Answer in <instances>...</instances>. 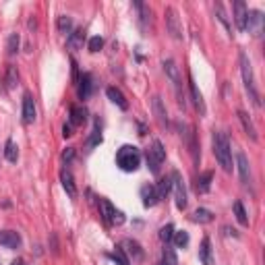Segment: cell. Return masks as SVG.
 <instances>
[{"mask_svg": "<svg viewBox=\"0 0 265 265\" xmlns=\"http://www.w3.org/2000/svg\"><path fill=\"white\" fill-rule=\"evenodd\" d=\"M213 153H215L217 164L222 166V170L232 172V147H230L228 135L222 132V130L213 132Z\"/></svg>", "mask_w": 265, "mask_h": 265, "instance_id": "cell-1", "label": "cell"}, {"mask_svg": "<svg viewBox=\"0 0 265 265\" xmlns=\"http://www.w3.org/2000/svg\"><path fill=\"white\" fill-rule=\"evenodd\" d=\"M240 73H242V81H245V90L249 94V100L253 102V106H261V94L257 90V83H255V75H253V66H251V60L245 52H240Z\"/></svg>", "mask_w": 265, "mask_h": 265, "instance_id": "cell-2", "label": "cell"}, {"mask_svg": "<svg viewBox=\"0 0 265 265\" xmlns=\"http://www.w3.org/2000/svg\"><path fill=\"white\" fill-rule=\"evenodd\" d=\"M116 164L124 172H135L141 166V151L135 145H122L116 151Z\"/></svg>", "mask_w": 265, "mask_h": 265, "instance_id": "cell-3", "label": "cell"}, {"mask_svg": "<svg viewBox=\"0 0 265 265\" xmlns=\"http://www.w3.org/2000/svg\"><path fill=\"white\" fill-rule=\"evenodd\" d=\"M164 73L166 77L170 79L172 87H174V94H176V100H179V104L185 108V94H183V77H181V69L179 64H176L174 58H168L164 60Z\"/></svg>", "mask_w": 265, "mask_h": 265, "instance_id": "cell-4", "label": "cell"}, {"mask_svg": "<svg viewBox=\"0 0 265 265\" xmlns=\"http://www.w3.org/2000/svg\"><path fill=\"white\" fill-rule=\"evenodd\" d=\"M145 160H147V168H149L153 174L160 172V166H162L164 160H166V149H164V145H162L160 139H153L151 147L145 151Z\"/></svg>", "mask_w": 265, "mask_h": 265, "instance_id": "cell-5", "label": "cell"}, {"mask_svg": "<svg viewBox=\"0 0 265 265\" xmlns=\"http://www.w3.org/2000/svg\"><path fill=\"white\" fill-rule=\"evenodd\" d=\"M100 211H102V217L110 226H120L124 222V213L120 209H116L108 199H100Z\"/></svg>", "mask_w": 265, "mask_h": 265, "instance_id": "cell-6", "label": "cell"}, {"mask_svg": "<svg viewBox=\"0 0 265 265\" xmlns=\"http://www.w3.org/2000/svg\"><path fill=\"white\" fill-rule=\"evenodd\" d=\"M166 15V25H168V33L174 37V39H183V23H181V17H179V11L174 7H166L164 11Z\"/></svg>", "mask_w": 265, "mask_h": 265, "instance_id": "cell-7", "label": "cell"}, {"mask_svg": "<svg viewBox=\"0 0 265 265\" xmlns=\"http://www.w3.org/2000/svg\"><path fill=\"white\" fill-rule=\"evenodd\" d=\"M172 189H174V201H176V207L179 209H185L187 207V187H185V181L179 172H172Z\"/></svg>", "mask_w": 265, "mask_h": 265, "instance_id": "cell-8", "label": "cell"}, {"mask_svg": "<svg viewBox=\"0 0 265 265\" xmlns=\"http://www.w3.org/2000/svg\"><path fill=\"white\" fill-rule=\"evenodd\" d=\"M263 27H265V17H263V13L257 11V9L249 11V13H247V27H245V29H249V33H253L255 37H261V35H263Z\"/></svg>", "mask_w": 265, "mask_h": 265, "instance_id": "cell-9", "label": "cell"}, {"mask_svg": "<svg viewBox=\"0 0 265 265\" xmlns=\"http://www.w3.org/2000/svg\"><path fill=\"white\" fill-rule=\"evenodd\" d=\"M247 13H249V9L242 0H236L232 5V17H234V23L240 31H245V27H247Z\"/></svg>", "mask_w": 265, "mask_h": 265, "instance_id": "cell-10", "label": "cell"}, {"mask_svg": "<svg viewBox=\"0 0 265 265\" xmlns=\"http://www.w3.org/2000/svg\"><path fill=\"white\" fill-rule=\"evenodd\" d=\"M0 245L7 249H19L23 245V238L17 230H0Z\"/></svg>", "mask_w": 265, "mask_h": 265, "instance_id": "cell-11", "label": "cell"}, {"mask_svg": "<svg viewBox=\"0 0 265 265\" xmlns=\"http://www.w3.org/2000/svg\"><path fill=\"white\" fill-rule=\"evenodd\" d=\"M236 166H238V174H240L242 185H249L251 183V164H249L247 156L242 151L236 153Z\"/></svg>", "mask_w": 265, "mask_h": 265, "instance_id": "cell-12", "label": "cell"}, {"mask_svg": "<svg viewBox=\"0 0 265 265\" xmlns=\"http://www.w3.org/2000/svg\"><path fill=\"white\" fill-rule=\"evenodd\" d=\"M120 249L126 253V257H132V261L143 259V249H141V245H139L137 240L124 238V240H122V245H120Z\"/></svg>", "mask_w": 265, "mask_h": 265, "instance_id": "cell-13", "label": "cell"}, {"mask_svg": "<svg viewBox=\"0 0 265 265\" xmlns=\"http://www.w3.org/2000/svg\"><path fill=\"white\" fill-rule=\"evenodd\" d=\"M94 94V75L92 73H83L79 77V98L87 100Z\"/></svg>", "mask_w": 265, "mask_h": 265, "instance_id": "cell-14", "label": "cell"}, {"mask_svg": "<svg viewBox=\"0 0 265 265\" xmlns=\"http://www.w3.org/2000/svg\"><path fill=\"white\" fill-rule=\"evenodd\" d=\"M60 183H62V189L66 191V195L69 197H77V187H75V179H73V174L69 168H62L60 170Z\"/></svg>", "mask_w": 265, "mask_h": 265, "instance_id": "cell-15", "label": "cell"}, {"mask_svg": "<svg viewBox=\"0 0 265 265\" xmlns=\"http://www.w3.org/2000/svg\"><path fill=\"white\" fill-rule=\"evenodd\" d=\"M37 116V110H35V102L31 98V94H25L23 96V122L25 124H31Z\"/></svg>", "mask_w": 265, "mask_h": 265, "instance_id": "cell-16", "label": "cell"}, {"mask_svg": "<svg viewBox=\"0 0 265 265\" xmlns=\"http://www.w3.org/2000/svg\"><path fill=\"white\" fill-rule=\"evenodd\" d=\"M189 92H191L193 104H195V108L199 110V114H205V102H203V96H201V92L197 90V83H195L193 75H189Z\"/></svg>", "mask_w": 265, "mask_h": 265, "instance_id": "cell-17", "label": "cell"}, {"mask_svg": "<svg viewBox=\"0 0 265 265\" xmlns=\"http://www.w3.org/2000/svg\"><path fill=\"white\" fill-rule=\"evenodd\" d=\"M141 199H143V205L145 207H153L160 201V195L156 191V185H145L141 189Z\"/></svg>", "mask_w": 265, "mask_h": 265, "instance_id": "cell-18", "label": "cell"}, {"mask_svg": "<svg viewBox=\"0 0 265 265\" xmlns=\"http://www.w3.org/2000/svg\"><path fill=\"white\" fill-rule=\"evenodd\" d=\"M236 116H238V120H240V124H242V128H245V132L253 139V141H257V128H255V124H253V120L249 118V114L245 112V110H238L236 112Z\"/></svg>", "mask_w": 265, "mask_h": 265, "instance_id": "cell-19", "label": "cell"}, {"mask_svg": "<svg viewBox=\"0 0 265 265\" xmlns=\"http://www.w3.org/2000/svg\"><path fill=\"white\" fill-rule=\"evenodd\" d=\"M3 83H5V90H7V92H11V90H15V87H17V83H19V71H17L15 64H9V66H7Z\"/></svg>", "mask_w": 265, "mask_h": 265, "instance_id": "cell-20", "label": "cell"}, {"mask_svg": "<svg viewBox=\"0 0 265 265\" xmlns=\"http://www.w3.org/2000/svg\"><path fill=\"white\" fill-rule=\"evenodd\" d=\"M183 135H185V139H187L189 151L193 153V160L199 162V145H197V141H195V130H193V126H183Z\"/></svg>", "mask_w": 265, "mask_h": 265, "instance_id": "cell-21", "label": "cell"}, {"mask_svg": "<svg viewBox=\"0 0 265 265\" xmlns=\"http://www.w3.org/2000/svg\"><path fill=\"white\" fill-rule=\"evenodd\" d=\"M199 259L203 265H213V249H211V240L205 236L201 242V249H199Z\"/></svg>", "mask_w": 265, "mask_h": 265, "instance_id": "cell-22", "label": "cell"}, {"mask_svg": "<svg viewBox=\"0 0 265 265\" xmlns=\"http://www.w3.org/2000/svg\"><path fill=\"white\" fill-rule=\"evenodd\" d=\"M211 181H213V172H211V170L199 174V176H197V183H195L197 193H207V191L211 189Z\"/></svg>", "mask_w": 265, "mask_h": 265, "instance_id": "cell-23", "label": "cell"}, {"mask_svg": "<svg viewBox=\"0 0 265 265\" xmlns=\"http://www.w3.org/2000/svg\"><path fill=\"white\" fill-rule=\"evenodd\" d=\"M106 96L112 100L120 110H128V102H126V98L122 96V92L118 90V87H108V90H106Z\"/></svg>", "mask_w": 265, "mask_h": 265, "instance_id": "cell-24", "label": "cell"}, {"mask_svg": "<svg viewBox=\"0 0 265 265\" xmlns=\"http://www.w3.org/2000/svg\"><path fill=\"white\" fill-rule=\"evenodd\" d=\"M153 114H156V118H158V122L162 126H168V114H166V108H164L160 96L153 98Z\"/></svg>", "mask_w": 265, "mask_h": 265, "instance_id": "cell-25", "label": "cell"}, {"mask_svg": "<svg viewBox=\"0 0 265 265\" xmlns=\"http://www.w3.org/2000/svg\"><path fill=\"white\" fill-rule=\"evenodd\" d=\"M83 39H85V31H83L81 27H77V29H73V31L69 33V39H66V43H69L71 50H79V48L83 46Z\"/></svg>", "mask_w": 265, "mask_h": 265, "instance_id": "cell-26", "label": "cell"}, {"mask_svg": "<svg viewBox=\"0 0 265 265\" xmlns=\"http://www.w3.org/2000/svg\"><path fill=\"white\" fill-rule=\"evenodd\" d=\"M87 120V110L83 106H73L71 108V124L73 126H81Z\"/></svg>", "mask_w": 265, "mask_h": 265, "instance_id": "cell-27", "label": "cell"}, {"mask_svg": "<svg viewBox=\"0 0 265 265\" xmlns=\"http://www.w3.org/2000/svg\"><path fill=\"white\" fill-rule=\"evenodd\" d=\"M193 222H197V224H209V222H213V213L209 209H205V207H199L193 213Z\"/></svg>", "mask_w": 265, "mask_h": 265, "instance_id": "cell-28", "label": "cell"}, {"mask_svg": "<svg viewBox=\"0 0 265 265\" xmlns=\"http://www.w3.org/2000/svg\"><path fill=\"white\" fill-rule=\"evenodd\" d=\"M5 158H7L11 164H15V162L19 160V149H17V145H15L13 139H7V143H5Z\"/></svg>", "mask_w": 265, "mask_h": 265, "instance_id": "cell-29", "label": "cell"}, {"mask_svg": "<svg viewBox=\"0 0 265 265\" xmlns=\"http://www.w3.org/2000/svg\"><path fill=\"white\" fill-rule=\"evenodd\" d=\"M156 191H158L160 199H164L172 191V176H164V179H160L158 185H156Z\"/></svg>", "mask_w": 265, "mask_h": 265, "instance_id": "cell-30", "label": "cell"}, {"mask_svg": "<svg viewBox=\"0 0 265 265\" xmlns=\"http://www.w3.org/2000/svg\"><path fill=\"white\" fill-rule=\"evenodd\" d=\"M234 215H236V219H238V224H242V226H249V215H247V209H245V205H242L240 201H234Z\"/></svg>", "mask_w": 265, "mask_h": 265, "instance_id": "cell-31", "label": "cell"}, {"mask_svg": "<svg viewBox=\"0 0 265 265\" xmlns=\"http://www.w3.org/2000/svg\"><path fill=\"white\" fill-rule=\"evenodd\" d=\"M56 27L60 33H71L73 31V19L69 15H60L56 21Z\"/></svg>", "mask_w": 265, "mask_h": 265, "instance_id": "cell-32", "label": "cell"}, {"mask_svg": "<svg viewBox=\"0 0 265 265\" xmlns=\"http://www.w3.org/2000/svg\"><path fill=\"white\" fill-rule=\"evenodd\" d=\"M158 265H179V259H176V253H174V249H172V247H168V245H166L164 255H162V261H160Z\"/></svg>", "mask_w": 265, "mask_h": 265, "instance_id": "cell-33", "label": "cell"}, {"mask_svg": "<svg viewBox=\"0 0 265 265\" xmlns=\"http://www.w3.org/2000/svg\"><path fill=\"white\" fill-rule=\"evenodd\" d=\"M172 240H174V245L179 247V249H185V247L189 245V234H187L185 230H181V232H174Z\"/></svg>", "mask_w": 265, "mask_h": 265, "instance_id": "cell-34", "label": "cell"}, {"mask_svg": "<svg viewBox=\"0 0 265 265\" xmlns=\"http://www.w3.org/2000/svg\"><path fill=\"white\" fill-rule=\"evenodd\" d=\"M19 43H21L19 33H11L9 39H7V52H9V54H15V52L19 50Z\"/></svg>", "mask_w": 265, "mask_h": 265, "instance_id": "cell-35", "label": "cell"}, {"mask_svg": "<svg viewBox=\"0 0 265 265\" xmlns=\"http://www.w3.org/2000/svg\"><path fill=\"white\" fill-rule=\"evenodd\" d=\"M110 257H112V259L116 261V265H130V261H128V257H126V253H124L120 247H116V249H114V253H110Z\"/></svg>", "mask_w": 265, "mask_h": 265, "instance_id": "cell-36", "label": "cell"}, {"mask_svg": "<svg viewBox=\"0 0 265 265\" xmlns=\"http://www.w3.org/2000/svg\"><path fill=\"white\" fill-rule=\"evenodd\" d=\"M215 13H217V19L224 23V27L230 31L232 27H230V21H228V15H226V11H224V7H222V3H215Z\"/></svg>", "mask_w": 265, "mask_h": 265, "instance_id": "cell-37", "label": "cell"}, {"mask_svg": "<svg viewBox=\"0 0 265 265\" xmlns=\"http://www.w3.org/2000/svg\"><path fill=\"white\" fill-rule=\"evenodd\" d=\"M102 46H104V37H100V35L90 37V43H87V48H90V52H100V50H102Z\"/></svg>", "mask_w": 265, "mask_h": 265, "instance_id": "cell-38", "label": "cell"}, {"mask_svg": "<svg viewBox=\"0 0 265 265\" xmlns=\"http://www.w3.org/2000/svg\"><path fill=\"white\" fill-rule=\"evenodd\" d=\"M98 143H102V130H100V122L96 124V128H94V132H92L90 141H87V147H94V145H98Z\"/></svg>", "mask_w": 265, "mask_h": 265, "instance_id": "cell-39", "label": "cell"}, {"mask_svg": "<svg viewBox=\"0 0 265 265\" xmlns=\"http://www.w3.org/2000/svg\"><path fill=\"white\" fill-rule=\"evenodd\" d=\"M172 236H174V226H172V224H166V226L160 230V238H162L164 242H170Z\"/></svg>", "mask_w": 265, "mask_h": 265, "instance_id": "cell-40", "label": "cell"}, {"mask_svg": "<svg viewBox=\"0 0 265 265\" xmlns=\"http://www.w3.org/2000/svg\"><path fill=\"white\" fill-rule=\"evenodd\" d=\"M62 135H64V137H71V135H73V124H71V122L62 126Z\"/></svg>", "mask_w": 265, "mask_h": 265, "instance_id": "cell-41", "label": "cell"}, {"mask_svg": "<svg viewBox=\"0 0 265 265\" xmlns=\"http://www.w3.org/2000/svg\"><path fill=\"white\" fill-rule=\"evenodd\" d=\"M62 158H64L66 162H69V160H73V149H71V147H69V149H66V151L62 153Z\"/></svg>", "mask_w": 265, "mask_h": 265, "instance_id": "cell-42", "label": "cell"}, {"mask_svg": "<svg viewBox=\"0 0 265 265\" xmlns=\"http://www.w3.org/2000/svg\"><path fill=\"white\" fill-rule=\"evenodd\" d=\"M11 265H25V263H23V259H15Z\"/></svg>", "mask_w": 265, "mask_h": 265, "instance_id": "cell-43", "label": "cell"}]
</instances>
